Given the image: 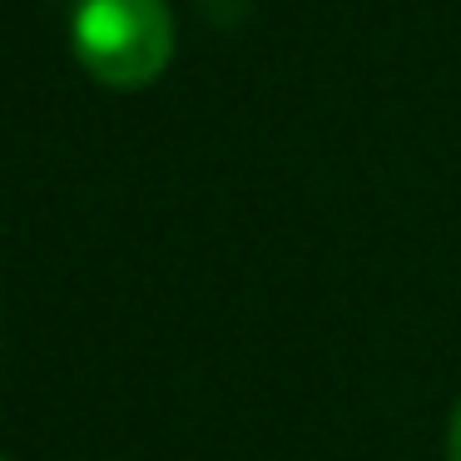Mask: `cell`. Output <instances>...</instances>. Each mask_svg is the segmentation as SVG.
Wrapping results in <instances>:
<instances>
[{"label":"cell","instance_id":"obj_1","mask_svg":"<svg viewBox=\"0 0 461 461\" xmlns=\"http://www.w3.org/2000/svg\"><path fill=\"white\" fill-rule=\"evenodd\" d=\"M75 60L110 90H144L174 60L169 0H75Z\"/></svg>","mask_w":461,"mask_h":461},{"label":"cell","instance_id":"obj_2","mask_svg":"<svg viewBox=\"0 0 461 461\" xmlns=\"http://www.w3.org/2000/svg\"><path fill=\"white\" fill-rule=\"evenodd\" d=\"M447 461H461V402L451 407V421H447Z\"/></svg>","mask_w":461,"mask_h":461},{"label":"cell","instance_id":"obj_3","mask_svg":"<svg viewBox=\"0 0 461 461\" xmlns=\"http://www.w3.org/2000/svg\"><path fill=\"white\" fill-rule=\"evenodd\" d=\"M0 461H5V456H0Z\"/></svg>","mask_w":461,"mask_h":461}]
</instances>
